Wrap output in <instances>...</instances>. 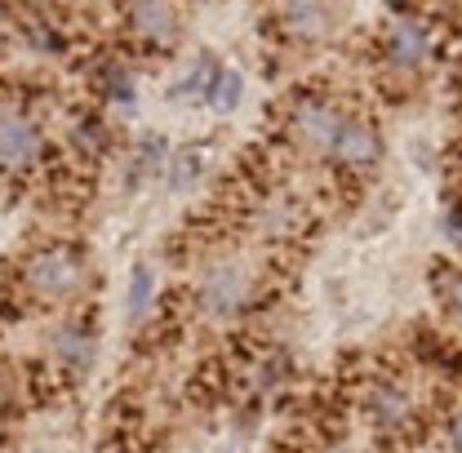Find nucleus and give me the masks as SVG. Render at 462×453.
I'll return each mask as SVG.
<instances>
[{
    "label": "nucleus",
    "mask_w": 462,
    "mask_h": 453,
    "mask_svg": "<svg viewBox=\"0 0 462 453\" xmlns=\"http://www.w3.org/2000/svg\"><path fill=\"white\" fill-rule=\"evenodd\" d=\"M80 284H85V258L67 245L36 249L23 263V289L36 302H67V298L80 293Z\"/></svg>",
    "instance_id": "f257e3e1"
},
{
    "label": "nucleus",
    "mask_w": 462,
    "mask_h": 453,
    "mask_svg": "<svg viewBox=\"0 0 462 453\" xmlns=\"http://www.w3.org/2000/svg\"><path fill=\"white\" fill-rule=\"evenodd\" d=\"M249 293H254L249 272H245V267H231V263H227V267H214V272L200 281L196 307H200V316H205V320H231L236 311H245Z\"/></svg>",
    "instance_id": "f03ea898"
},
{
    "label": "nucleus",
    "mask_w": 462,
    "mask_h": 453,
    "mask_svg": "<svg viewBox=\"0 0 462 453\" xmlns=\"http://www.w3.org/2000/svg\"><path fill=\"white\" fill-rule=\"evenodd\" d=\"M45 152V134L23 107H0V170H27Z\"/></svg>",
    "instance_id": "7ed1b4c3"
},
{
    "label": "nucleus",
    "mask_w": 462,
    "mask_h": 453,
    "mask_svg": "<svg viewBox=\"0 0 462 453\" xmlns=\"http://www.w3.org/2000/svg\"><path fill=\"white\" fill-rule=\"evenodd\" d=\"M338 129H343V116L334 112L325 98H302V103H293V112H289V134H293L302 147L320 152V156L334 152Z\"/></svg>",
    "instance_id": "20e7f679"
},
{
    "label": "nucleus",
    "mask_w": 462,
    "mask_h": 453,
    "mask_svg": "<svg viewBox=\"0 0 462 453\" xmlns=\"http://www.w3.org/2000/svg\"><path fill=\"white\" fill-rule=\"evenodd\" d=\"M125 18H129V32L143 45H152V50L178 45L182 18H178V9H170V5H134V9H125Z\"/></svg>",
    "instance_id": "39448f33"
},
{
    "label": "nucleus",
    "mask_w": 462,
    "mask_h": 453,
    "mask_svg": "<svg viewBox=\"0 0 462 453\" xmlns=\"http://www.w3.org/2000/svg\"><path fill=\"white\" fill-rule=\"evenodd\" d=\"M329 156L351 165V170H365V165L378 161V134H374L369 125H360V120H343V129H338Z\"/></svg>",
    "instance_id": "423d86ee"
},
{
    "label": "nucleus",
    "mask_w": 462,
    "mask_h": 453,
    "mask_svg": "<svg viewBox=\"0 0 462 453\" xmlns=\"http://www.w3.org/2000/svg\"><path fill=\"white\" fill-rule=\"evenodd\" d=\"M427 50H431V36L422 23H392L387 27V54L396 67H418Z\"/></svg>",
    "instance_id": "0eeeda50"
},
{
    "label": "nucleus",
    "mask_w": 462,
    "mask_h": 453,
    "mask_svg": "<svg viewBox=\"0 0 462 453\" xmlns=\"http://www.w3.org/2000/svg\"><path fill=\"white\" fill-rule=\"evenodd\" d=\"M281 23L289 27V36L298 41H320L334 23V9H320V5H289L281 9Z\"/></svg>",
    "instance_id": "6e6552de"
},
{
    "label": "nucleus",
    "mask_w": 462,
    "mask_h": 453,
    "mask_svg": "<svg viewBox=\"0 0 462 453\" xmlns=\"http://www.w3.org/2000/svg\"><path fill=\"white\" fill-rule=\"evenodd\" d=\"M413 413V404L404 396V387H378L374 392V422L378 427H404Z\"/></svg>",
    "instance_id": "1a4fd4ad"
},
{
    "label": "nucleus",
    "mask_w": 462,
    "mask_h": 453,
    "mask_svg": "<svg viewBox=\"0 0 462 453\" xmlns=\"http://www.w3.org/2000/svg\"><path fill=\"white\" fill-rule=\"evenodd\" d=\"M54 351L67 365L85 369V365H89V351H94V338H89V329H80V325H62L54 338Z\"/></svg>",
    "instance_id": "9d476101"
},
{
    "label": "nucleus",
    "mask_w": 462,
    "mask_h": 453,
    "mask_svg": "<svg viewBox=\"0 0 462 453\" xmlns=\"http://www.w3.org/2000/svg\"><path fill=\"white\" fill-rule=\"evenodd\" d=\"M152 293H156V276H152L147 267H138V272H134V284H129V311L143 316L147 302H152Z\"/></svg>",
    "instance_id": "9b49d317"
},
{
    "label": "nucleus",
    "mask_w": 462,
    "mask_h": 453,
    "mask_svg": "<svg viewBox=\"0 0 462 453\" xmlns=\"http://www.w3.org/2000/svg\"><path fill=\"white\" fill-rule=\"evenodd\" d=\"M445 302H449L454 316H462V276H449V281H445Z\"/></svg>",
    "instance_id": "f8f14e48"
},
{
    "label": "nucleus",
    "mask_w": 462,
    "mask_h": 453,
    "mask_svg": "<svg viewBox=\"0 0 462 453\" xmlns=\"http://www.w3.org/2000/svg\"><path fill=\"white\" fill-rule=\"evenodd\" d=\"M454 449L462 453V418H458V427H454Z\"/></svg>",
    "instance_id": "ddd939ff"
}]
</instances>
